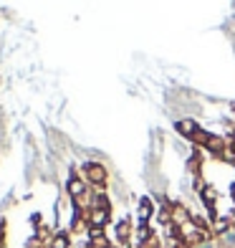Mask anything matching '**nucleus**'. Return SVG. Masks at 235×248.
Here are the masks:
<instances>
[{
    "label": "nucleus",
    "instance_id": "obj_4",
    "mask_svg": "<svg viewBox=\"0 0 235 248\" xmlns=\"http://www.w3.org/2000/svg\"><path fill=\"white\" fill-rule=\"evenodd\" d=\"M152 213H154L152 200H149V198H142V202H139V218H142V223H144V220H149V218H152Z\"/></svg>",
    "mask_w": 235,
    "mask_h": 248
},
{
    "label": "nucleus",
    "instance_id": "obj_10",
    "mask_svg": "<svg viewBox=\"0 0 235 248\" xmlns=\"http://www.w3.org/2000/svg\"><path fill=\"white\" fill-rule=\"evenodd\" d=\"M225 228H228V220H225V218H222V220H218V223H215V231H218V233H222V231H225Z\"/></svg>",
    "mask_w": 235,
    "mask_h": 248
},
{
    "label": "nucleus",
    "instance_id": "obj_11",
    "mask_svg": "<svg viewBox=\"0 0 235 248\" xmlns=\"http://www.w3.org/2000/svg\"><path fill=\"white\" fill-rule=\"evenodd\" d=\"M182 218H187L185 210H182V208H175V220H182Z\"/></svg>",
    "mask_w": 235,
    "mask_h": 248
},
{
    "label": "nucleus",
    "instance_id": "obj_12",
    "mask_svg": "<svg viewBox=\"0 0 235 248\" xmlns=\"http://www.w3.org/2000/svg\"><path fill=\"white\" fill-rule=\"evenodd\" d=\"M230 150H233V155H235V140H233V144H230Z\"/></svg>",
    "mask_w": 235,
    "mask_h": 248
},
{
    "label": "nucleus",
    "instance_id": "obj_2",
    "mask_svg": "<svg viewBox=\"0 0 235 248\" xmlns=\"http://www.w3.org/2000/svg\"><path fill=\"white\" fill-rule=\"evenodd\" d=\"M109 218H111V210L94 208L91 213H88V225H91V228H104V225L109 223Z\"/></svg>",
    "mask_w": 235,
    "mask_h": 248
},
{
    "label": "nucleus",
    "instance_id": "obj_5",
    "mask_svg": "<svg viewBox=\"0 0 235 248\" xmlns=\"http://www.w3.org/2000/svg\"><path fill=\"white\" fill-rule=\"evenodd\" d=\"M205 147H207L210 152H220V155H222V152H225V140H222V137H212V134H210Z\"/></svg>",
    "mask_w": 235,
    "mask_h": 248
},
{
    "label": "nucleus",
    "instance_id": "obj_13",
    "mask_svg": "<svg viewBox=\"0 0 235 248\" xmlns=\"http://www.w3.org/2000/svg\"><path fill=\"white\" fill-rule=\"evenodd\" d=\"M86 248H94V246H91V243H88V246H86Z\"/></svg>",
    "mask_w": 235,
    "mask_h": 248
},
{
    "label": "nucleus",
    "instance_id": "obj_3",
    "mask_svg": "<svg viewBox=\"0 0 235 248\" xmlns=\"http://www.w3.org/2000/svg\"><path fill=\"white\" fill-rule=\"evenodd\" d=\"M86 193V185H84V180H78L76 175H71V180H69V195L73 198V200H78Z\"/></svg>",
    "mask_w": 235,
    "mask_h": 248
},
{
    "label": "nucleus",
    "instance_id": "obj_7",
    "mask_svg": "<svg viewBox=\"0 0 235 248\" xmlns=\"http://www.w3.org/2000/svg\"><path fill=\"white\" fill-rule=\"evenodd\" d=\"M69 246H71L69 233H56L53 241H51V248H69Z\"/></svg>",
    "mask_w": 235,
    "mask_h": 248
},
{
    "label": "nucleus",
    "instance_id": "obj_9",
    "mask_svg": "<svg viewBox=\"0 0 235 248\" xmlns=\"http://www.w3.org/2000/svg\"><path fill=\"white\" fill-rule=\"evenodd\" d=\"M129 220H121L119 225H117V235H119V241H127L129 238Z\"/></svg>",
    "mask_w": 235,
    "mask_h": 248
},
{
    "label": "nucleus",
    "instance_id": "obj_8",
    "mask_svg": "<svg viewBox=\"0 0 235 248\" xmlns=\"http://www.w3.org/2000/svg\"><path fill=\"white\" fill-rule=\"evenodd\" d=\"M203 200H205V205H215V200H218V193H215V187H205L203 190Z\"/></svg>",
    "mask_w": 235,
    "mask_h": 248
},
{
    "label": "nucleus",
    "instance_id": "obj_1",
    "mask_svg": "<svg viewBox=\"0 0 235 248\" xmlns=\"http://www.w3.org/2000/svg\"><path fill=\"white\" fill-rule=\"evenodd\" d=\"M84 172H86V177L91 180L94 185H99V187L106 183V170H104V165H99V162H86V165H84Z\"/></svg>",
    "mask_w": 235,
    "mask_h": 248
},
{
    "label": "nucleus",
    "instance_id": "obj_6",
    "mask_svg": "<svg viewBox=\"0 0 235 248\" xmlns=\"http://www.w3.org/2000/svg\"><path fill=\"white\" fill-rule=\"evenodd\" d=\"M177 129H180L182 134H187V137H195V134L200 132V129H197V124H195L192 119H187V122H180V124H177Z\"/></svg>",
    "mask_w": 235,
    "mask_h": 248
}]
</instances>
